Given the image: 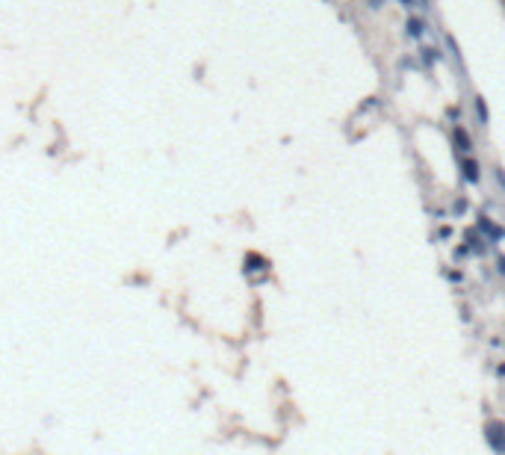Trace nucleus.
I'll use <instances>...</instances> for the list:
<instances>
[{"mask_svg":"<svg viewBox=\"0 0 505 455\" xmlns=\"http://www.w3.org/2000/svg\"><path fill=\"white\" fill-rule=\"evenodd\" d=\"M484 438H488V443H491V449H494V452H502L505 455V423L491 420V423L484 426Z\"/></svg>","mask_w":505,"mask_h":455,"instance_id":"obj_1","label":"nucleus"},{"mask_svg":"<svg viewBox=\"0 0 505 455\" xmlns=\"http://www.w3.org/2000/svg\"><path fill=\"white\" fill-rule=\"evenodd\" d=\"M461 172H464V180H467V183H479V180H482V175H479V163L470 160V157L461 163Z\"/></svg>","mask_w":505,"mask_h":455,"instance_id":"obj_2","label":"nucleus"},{"mask_svg":"<svg viewBox=\"0 0 505 455\" xmlns=\"http://www.w3.org/2000/svg\"><path fill=\"white\" fill-rule=\"evenodd\" d=\"M479 231H484V234H488L491 240H502V237H505V231H502V228H496L494 222H491V219H484V216L479 219Z\"/></svg>","mask_w":505,"mask_h":455,"instance_id":"obj_3","label":"nucleus"},{"mask_svg":"<svg viewBox=\"0 0 505 455\" xmlns=\"http://www.w3.org/2000/svg\"><path fill=\"white\" fill-rule=\"evenodd\" d=\"M455 145H458L461 151H473V142H470V136H467V130H464L461 124H455Z\"/></svg>","mask_w":505,"mask_h":455,"instance_id":"obj_4","label":"nucleus"},{"mask_svg":"<svg viewBox=\"0 0 505 455\" xmlns=\"http://www.w3.org/2000/svg\"><path fill=\"white\" fill-rule=\"evenodd\" d=\"M405 30H408V36H411V39H420V36H423V30H425V27H423V21H420V18H408Z\"/></svg>","mask_w":505,"mask_h":455,"instance_id":"obj_5","label":"nucleus"},{"mask_svg":"<svg viewBox=\"0 0 505 455\" xmlns=\"http://www.w3.org/2000/svg\"><path fill=\"white\" fill-rule=\"evenodd\" d=\"M476 112H479L482 124H488V104H484V98H476Z\"/></svg>","mask_w":505,"mask_h":455,"instance_id":"obj_6","label":"nucleus"},{"mask_svg":"<svg viewBox=\"0 0 505 455\" xmlns=\"http://www.w3.org/2000/svg\"><path fill=\"white\" fill-rule=\"evenodd\" d=\"M467 242H470V249H476V252H484V240H479V237H476V231H470V234H467Z\"/></svg>","mask_w":505,"mask_h":455,"instance_id":"obj_7","label":"nucleus"},{"mask_svg":"<svg viewBox=\"0 0 505 455\" xmlns=\"http://www.w3.org/2000/svg\"><path fill=\"white\" fill-rule=\"evenodd\" d=\"M423 60H425V62H437V60H440L437 48H423Z\"/></svg>","mask_w":505,"mask_h":455,"instance_id":"obj_8","label":"nucleus"},{"mask_svg":"<svg viewBox=\"0 0 505 455\" xmlns=\"http://www.w3.org/2000/svg\"><path fill=\"white\" fill-rule=\"evenodd\" d=\"M496 180H499V186L505 189V172H502V168H496Z\"/></svg>","mask_w":505,"mask_h":455,"instance_id":"obj_9","label":"nucleus"},{"mask_svg":"<svg viewBox=\"0 0 505 455\" xmlns=\"http://www.w3.org/2000/svg\"><path fill=\"white\" fill-rule=\"evenodd\" d=\"M464 210H467V201H464V198H461V201L455 204V213H464Z\"/></svg>","mask_w":505,"mask_h":455,"instance_id":"obj_10","label":"nucleus"},{"mask_svg":"<svg viewBox=\"0 0 505 455\" xmlns=\"http://www.w3.org/2000/svg\"><path fill=\"white\" fill-rule=\"evenodd\" d=\"M399 3L405 6V9H414V3H417V0H399Z\"/></svg>","mask_w":505,"mask_h":455,"instance_id":"obj_11","label":"nucleus"},{"mask_svg":"<svg viewBox=\"0 0 505 455\" xmlns=\"http://www.w3.org/2000/svg\"><path fill=\"white\" fill-rule=\"evenodd\" d=\"M499 272L505 275V257H499Z\"/></svg>","mask_w":505,"mask_h":455,"instance_id":"obj_12","label":"nucleus"}]
</instances>
